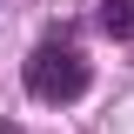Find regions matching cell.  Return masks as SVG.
<instances>
[{
    "instance_id": "cell-1",
    "label": "cell",
    "mask_w": 134,
    "mask_h": 134,
    "mask_svg": "<svg viewBox=\"0 0 134 134\" xmlns=\"http://www.w3.org/2000/svg\"><path fill=\"white\" fill-rule=\"evenodd\" d=\"M27 87H34L40 100H81V94H87V60H81L74 47H40V54L27 60Z\"/></svg>"
},
{
    "instance_id": "cell-2",
    "label": "cell",
    "mask_w": 134,
    "mask_h": 134,
    "mask_svg": "<svg viewBox=\"0 0 134 134\" xmlns=\"http://www.w3.org/2000/svg\"><path fill=\"white\" fill-rule=\"evenodd\" d=\"M100 27L114 40H134V0H100Z\"/></svg>"
}]
</instances>
